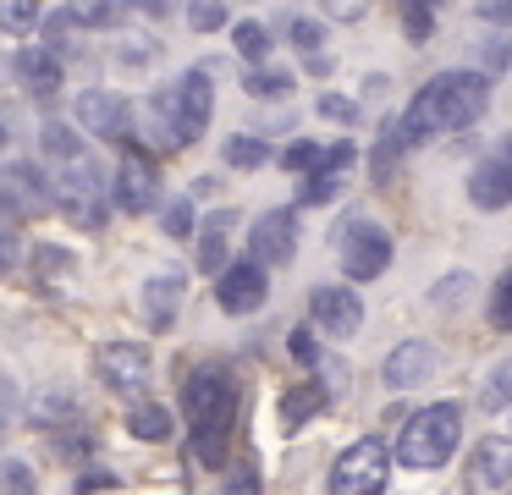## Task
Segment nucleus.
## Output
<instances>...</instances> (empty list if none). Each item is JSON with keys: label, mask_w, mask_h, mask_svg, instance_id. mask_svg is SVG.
Instances as JSON below:
<instances>
[{"label": "nucleus", "mask_w": 512, "mask_h": 495, "mask_svg": "<svg viewBox=\"0 0 512 495\" xmlns=\"http://www.w3.org/2000/svg\"><path fill=\"white\" fill-rule=\"evenodd\" d=\"M320 154H325V143H314V138H292L287 149H281V165H287V171H303V176H309L314 165H320Z\"/></svg>", "instance_id": "nucleus-38"}, {"label": "nucleus", "mask_w": 512, "mask_h": 495, "mask_svg": "<svg viewBox=\"0 0 512 495\" xmlns=\"http://www.w3.org/2000/svg\"><path fill=\"white\" fill-rule=\"evenodd\" d=\"M12 72H17V83L28 88L34 99H50V94H61V55L50 50H17L12 55Z\"/></svg>", "instance_id": "nucleus-18"}, {"label": "nucleus", "mask_w": 512, "mask_h": 495, "mask_svg": "<svg viewBox=\"0 0 512 495\" xmlns=\"http://www.w3.org/2000/svg\"><path fill=\"white\" fill-rule=\"evenodd\" d=\"M248 253H254L259 264H270V270L292 264V253H298V215H292V209L259 215L254 226H248Z\"/></svg>", "instance_id": "nucleus-14"}, {"label": "nucleus", "mask_w": 512, "mask_h": 495, "mask_svg": "<svg viewBox=\"0 0 512 495\" xmlns=\"http://www.w3.org/2000/svg\"><path fill=\"white\" fill-rule=\"evenodd\" d=\"M210 116H215V77L204 66H188L177 83L155 94V143L166 154L188 149V143L204 138Z\"/></svg>", "instance_id": "nucleus-2"}, {"label": "nucleus", "mask_w": 512, "mask_h": 495, "mask_svg": "<svg viewBox=\"0 0 512 495\" xmlns=\"http://www.w3.org/2000/svg\"><path fill=\"white\" fill-rule=\"evenodd\" d=\"M133 11H144V17H166L171 11V0H127Z\"/></svg>", "instance_id": "nucleus-53"}, {"label": "nucleus", "mask_w": 512, "mask_h": 495, "mask_svg": "<svg viewBox=\"0 0 512 495\" xmlns=\"http://www.w3.org/2000/svg\"><path fill=\"white\" fill-rule=\"evenodd\" d=\"M287 347H292V358H298V363H314V336H309V330H292Z\"/></svg>", "instance_id": "nucleus-50"}, {"label": "nucleus", "mask_w": 512, "mask_h": 495, "mask_svg": "<svg viewBox=\"0 0 512 495\" xmlns=\"http://www.w3.org/2000/svg\"><path fill=\"white\" fill-rule=\"evenodd\" d=\"M490 105V77L485 72H441L430 77V83L413 94V105L402 110V138H408V149H419L424 138H435V132H463L474 127L479 116H485Z\"/></svg>", "instance_id": "nucleus-1"}, {"label": "nucleus", "mask_w": 512, "mask_h": 495, "mask_svg": "<svg viewBox=\"0 0 512 495\" xmlns=\"http://www.w3.org/2000/svg\"><path fill=\"white\" fill-rule=\"evenodd\" d=\"M0 490H34V468H23V462H6V468H0Z\"/></svg>", "instance_id": "nucleus-47"}, {"label": "nucleus", "mask_w": 512, "mask_h": 495, "mask_svg": "<svg viewBox=\"0 0 512 495\" xmlns=\"http://www.w3.org/2000/svg\"><path fill=\"white\" fill-rule=\"evenodd\" d=\"M0 149H6V127H0Z\"/></svg>", "instance_id": "nucleus-55"}, {"label": "nucleus", "mask_w": 512, "mask_h": 495, "mask_svg": "<svg viewBox=\"0 0 512 495\" xmlns=\"http://www.w3.org/2000/svg\"><path fill=\"white\" fill-rule=\"evenodd\" d=\"M182 413L193 418V429H232V418H237V380L226 369H215V363L193 369L188 385H182Z\"/></svg>", "instance_id": "nucleus-6"}, {"label": "nucleus", "mask_w": 512, "mask_h": 495, "mask_svg": "<svg viewBox=\"0 0 512 495\" xmlns=\"http://www.w3.org/2000/svg\"><path fill=\"white\" fill-rule=\"evenodd\" d=\"M309 325L331 341H347L364 330V303L353 286H314L309 292Z\"/></svg>", "instance_id": "nucleus-11"}, {"label": "nucleus", "mask_w": 512, "mask_h": 495, "mask_svg": "<svg viewBox=\"0 0 512 495\" xmlns=\"http://www.w3.org/2000/svg\"><path fill=\"white\" fill-rule=\"evenodd\" d=\"M72 116H78V127H89L94 138H105V143L133 138V105H127L122 94H111V88H83V94L72 99Z\"/></svg>", "instance_id": "nucleus-9"}, {"label": "nucleus", "mask_w": 512, "mask_h": 495, "mask_svg": "<svg viewBox=\"0 0 512 495\" xmlns=\"http://www.w3.org/2000/svg\"><path fill=\"white\" fill-rule=\"evenodd\" d=\"M435 369H441V352H435L430 341H397V347L386 352V363H380V380H386L391 391H408V385H424Z\"/></svg>", "instance_id": "nucleus-15"}, {"label": "nucleus", "mask_w": 512, "mask_h": 495, "mask_svg": "<svg viewBox=\"0 0 512 495\" xmlns=\"http://www.w3.org/2000/svg\"><path fill=\"white\" fill-rule=\"evenodd\" d=\"M226 490H259V473H254V462H248V468H232V473H226Z\"/></svg>", "instance_id": "nucleus-51"}, {"label": "nucleus", "mask_w": 512, "mask_h": 495, "mask_svg": "<svg viewBox=\"0 0 512 495\" xmlns=\"http://www.w3.org/2000/svg\"><path fill=\"white\" fill-rule=\"evenodd\" d=\"M325 402H331L325 380H298L287 396H281V424H287V429H303L314 413H325Z\"/></svg>", "instance_id": "nucleus-20"}, {"label": "nucleus", "mask_w": 512, "mask_h": 495, "mask_svg": "<svg viewBox=\"0 0 512 495\" xmlns=\"http://www.w3.org/2000/svg\"><path fill=\"white\" fill-rule=\"evenodd\" d=\"M127 429H133L138 440H171L177 418H171L160 402H144V396H138V402H133V413H127Z\"/></svg>", "instance_id": "nucleus-23"}, {"label": "nucleus", "mask_w": 512, "mask_h": 495, "mask_svg": "<svg viewBox=\"0 0 512 495\" xmlns=\"http://www.w3.org/2000/svg\"><path fill=\"white\" fill-rule=\"evenodd\" d=\"M111 187H105V176L94 171L89 160H67V171L56 176V209L72 220V226L83 231H100L105 215H111Z\"/></svg>", "instance_id": "nucleus-4"}, {"label": "nucleus", "mask_w": 512, "mask_h": 495, "mask_svg": "<svg viewBox=\"0 0 512 495\" xmlns=\"http://www.w3.org/2000/svg\"><path fill=\"white\" fill-rule=\"evenodd\" d=\"M479 61H485V77L512 72V44L507 39H485V44H479Z\"/></svg>", "instance_id": "nucleus-42"}, {"label": "nucleus", "mask_w": 512, "mask_h": 495, "mask_svg": "<svg viewBox=\"0 0 512 495\" xmlns=\"http://www.w3.org/2000/svg\"><path fill=\"white\" fill-rule=\"evenodd\" d=\"M39 22H45V6H39V0H0V33L28 39Z\"/></svg>", "instance_id": "nucleus-26"}, {"label": "nucleus", "mask_w": 512, "mask_h": 495, "mask_svg": "<svg viewBox=\"0 0 512 495\" xmlns=\"http://www.w3.org/2000/svg\"><path fill=\"white\" fill-rule=\"evenodd\" d=\"M23 215H28V209L17 204V198L6 193V187H0V242H12L17 231H23Z\"/></svg>", "instance_id": "nucleus-44"}, {"label": "nucleus", "mask_w": 512, "mask_h": 495, "mask_svg": "<svg viewBox=\"0 0 512 495\" xmlns=\"http://www.w3.org/2000/svg\"><path fill=\"white\" fill-rule=\"evenodd\" d=\"M28 424H34V429H72V424H78V402H72V396L45 391V396L28 402Z\"/></svg>", "instance_id": "nucleus-22"}, {"label": "nucleus", "mask_w": 512, "mask_h": 495, "mask_svg": "<svg viewBox=\"0 0 512 495\" xmlns=\"http://www.w3.org/2000/svg\"><path fill=\"white\" fill-rule=\"evenodd\" d=\"M226 446H232V429H193L188 457L199 468H226Z\"/></svg>", "instance_id": "nucleus-28"}, {"label": "nucleus", "mask_w": 512, "mask_h": 495, "mask_svg": "<svg viewBox=\"0 0 512 495\" xmlns=\"http://www.w3.org/2000/svg\"><path fill=\"white\" fill-rule=\"evenodd\" d=\"M188 28L193 33H221L226 28V0H188Z\"/></svg>", "instance_id": "nucleus-37"}, {"label": "nucleus", "mask_w": 512, "mask_h": 495, "mask_svg": "<svg viewBox=\"0 0 512 495\" xmlns=\"http://www.w3.org/2000/svg\"><path fill=\"white\" fill-rule=\"evenodd\" d=\"M391 462H397V451H391L380 435L353 440L331 468V490L336 495H380L391 484Z\"/></svg>", "instance_id": "nucleus-5"}, {"label": "nucleus", "mask_w": 512, "mask_h": 495, "mask_svg": "<svg viewBox=\"0 0 512 495\" xmlns=\"http://www.w3.org/2000/svg\"><path fill=\"white\" fill-rule=\"evenodd\" d=\"M463 440V407L457 402H430L402 424L397 435V462L402 468H446Z\"/></svg>", "instance_id": "nucleus-3"}, {"label": "nucleus", "mask_w": 512, "mask_h": 495, "mask_svg": "<svg viewBox=\"0 0 512 495\" xmlns=\"http://www.w3.org/2000/svg\"><path fill=\"white\" fill-rule=\"evenodd\" d=\"M468 281H474V275H468V270H452V275H446V281H441V286H435V292H430V303H435V308H452L457 297L468 292Z\"/></svg>", "instance_id": "nucleus-45"}, {"label": "nucleus", "mask_w": 512, "mask_h": 495, "mask_svg": "<svg viewBox=\"0 0 512 495\" xmlns=\"http://www.w3.org/2000/svg\"><path fill=\"white\" fill-rule=\"evenodd\" d=\"M34 259H39V270H72V253H61V248H34Z\"/></svg>", "instance_id": "nucleus-49"}, {"label": "nucleus", "mask_w": 512, "mask_h": 495, "mask_svg": "<svg viewBox=\"0 0 512 495\" xmlns=\"http://www.w3.org/2000/svg\"><path fill=\"white\" fill-rule=\"evenodd\" d=\"M281 39L298 44V50H320V44H325V22H314V17H287V22H281Z\"/></svg>", "instance_id": "nucleus-36"}, {"label": "nucleus", "mask_w": 512, "mask_h": 495, "mask_svg": "<svg viewBox=\"0 0 512 495\" xmlns=\"http://www.w3.org/2000/svg\"><path fill=\"white\" fill-rule=\"evenodd\" d=\"M490 325L496 330H512V270L496 281V292H490Z\"/></svg>", "instance_id": "nucleus-40"}, {"label": "nucleus", "mask_w": 512, "mask_h": 495, "mask_svg": "<svg viewBox=\"0 0 512 495\" xmlns=\"http://www.w3.org/2000/svg\"><path fill=\"white\" fill-rule=\"evenodd\" d=\"M303 66H309V72H314V77H325V72H331V55H320V50H309V61H303Z\"/></svg>", "instance_id": "nucleus-54"}, {"label": "nucleus", "mask_w": 512, "mask_h": 495, "mask_svg": "<svg viewBox=\"0 0 512 495\" xmlns=\"http://www.w3.org/2000/svg\"><path fill=\"white\" fill-rule=\"evenodd\" d=\"M215 297H221V308H226V314H237V319L259 314L265 297H270V264H259L254 253L237 259V264H226L221 281H215Z\"/></svg>", "instance_id": "nucleus-10"}, {"label": "nucleus", "mask_w": 512, "mask_h": 495, "mask_svg": "<svg viewBox=\"0 0 512 495\" xmlns=\"http://www.w3.org/2000/svg\"><path fill=\"white\" fill-rule=\"evenodd\" d=\"M0 187H6V193L17 198V204L28 209V215H39V209H50L56 204V187L45 182V176H39V165H28V160H17V165H6V171H0Z\"/></svg>", "instance_id": "nucleus-19"}, {"label": "nucleus", "mask_w": 512, "mask_h": 495, "mask_svg": "<svg viewBox=\"0 0 512 495\" xmlns=\"http://www.w3.org/2000/svg\"><path fill=\"white\" fill-rule=\"evenodd\" d=\"M314 110H320L325 121H342V127H353V121H358V105L347 94H320V105H314Z\"/></svg>", "instance_id": "nucleus-43"}, {"label": "nucleus", "mask_w": 512, "mask_h": 495, "mask_svg": "<svg viewBox=\"0 0 512 495\" xmlns=\"http://www.w3.org/2000/svg\"><path fill=\"white\" fill-rule=\"evenodd\" d=\"M243 88L248 94H259V99H276V94H292V72H276V66H248L243 72Z\"/></svg>", "instance_id": "nucleus-31"}, {"label": "nucleus", "mask_w": 512, "mask_h": 495, "mask_svg": "<svg viewBox=\"0 0 512 495\" xmlns=\"http://www.w3.org/2000/svg\"><path fill=\"white\" fill-rule=\"evenodd\" d=\"M67 6L78 11L83 28H116L122 11H127V0H67Z\"/></svg>", "instance_id": "nucleus-32"}, {"label": "nucleus", "mask_w": 512, "mask_h": 495, "mask_svg": "<svg viewBox=\"0 0 512 495\" xmlns=\"http://www.w3.org/2000/svg\"><path fill=\"white\" fill-rule=\"evenodd\" d=\"M391 231L375 226V220H353L342 231V275L347 281H380L391 270Z\"/></svg>", "instance_id": "nucleus-7"}, {"label": "nucleus", "mask_w": 512, "mask_h": 495, "mask_svg": "<svg viewBox=\"0 0 512 495\" xmlns=\"http://www.w3.org/2000/svg\"><path fill=\"white\" fill-rule=\"evenodd\" d=\"M221 154H226V165H237V171H259V165L270 160V154H265V138H254V132H232Z\"/></svg>", "instance_id": "nucleus-29"}, {"label": "nucleus", "mask_w": 512, "mask_h": 495, "mask_svg": "<svg viewBox=\"0 0 512 495\" xmlns=\"http://www.w3.org/2000/svg\"><path fill=\"white\" fill-rule=\"evenodd\" d=\"M155 193H160L155 160H149V154L138 149L133 138H127V143H122V160H116V209H127V215H144V209H155Z\"/></svg>", "instance_id": "nucleus-12"}, {"label": "nucleus", "mask_w": 512, "mask_h": 495, "mask_svg": "<svg viewBox=\"0 0 512 495\" xmlns=\"http://www.w3.org/2000/svg\"><path fill=\"white\" fill-rule=\"evenodd\" d=\"M325 6V17H336V22H358V17H369V0H320Z\"/></svg>", "instance_id": "nucleus-46"}, {"label": "nucleus", "mask_w": 512, "mask_h": 495, "mask_svg": "<svg viewBox=\"0 0 512 495\" xmlns=\"http://www.w3.org/2000/svg\"><path fill=\"white\" fill-rule=\"evenodd\" d=\"M402 33H408L413 44H424L435 33V0H408L402 6Z\"/></svg>", "instance_id": "nucleus-35"}, {"label": "nucleus", "mask_w": 512, "mask_h": 495, "mask_svg": "<svg viewBox=\"0 0 512 495\" xmlns=\"http://www.w3.org/2000/svg\"><path fill=\"white\" fill-rule=\"evenodd\" d=\"M468 204L485 209V215H496V209L512 204V138H501L496 149L474 165V176H468Z\"/></svg>", "instance_id": "nucleus-13"}, {"label": "nucleus", "mask_w": 512, "mask_h": 495, "mask_svg": "<svg viewBox=\"0 0 512 495\" xmlns=\"http://www.w3.org/2000/svg\"><path fill=\"white\" fill-rule=\"evenodd\" d=\"M160 226H166V237H193V198H171L166 209H160Z\"/></svg>", "instance_id": "nucleus-39"}, {"label": "nucleus", "mask_w": 512, "mask_h": 495, "mask_svg": "<svg viewBox=\"0 0 512 495\" xmlns=\"http://www.w3.org/2000/svg\"><path fill=\"white\" fill-rule=\"evenodd\" d=\"M232 44H237V55H243L248 66H254V61H270V28H259V22H237V28H232Z\"/></svg>", "instance_id": "nucleus-33"}, {"label": "nucleus", "mask_w": 512, "mask_h": 495, "mask_svg": "<svg viewBox=\"0 0 512 495\" xmlns=\"http://www.w3.org/2000/svg\"><path fill=\"white\" fill-rule=\"evenodd\" d=\"M39 149L50 154V160H83V138L72 132V121H45V132H39Z\"/></svg>", "instance_id": "nucleus-27"}, {"label": "nucleus", "mask_w": 512, "mask_h": 495, "mask_svg": "<svg viewBox=\"0 0 512 495\" xmlns=\"http://www.w3.org/2000/svg\"><path fill=\"white\" fill-rule=\"evenodd\" d=\"M116 61L133 66V72H144L149 61H160V44L155 39H138V33H122V39H116Z\"/></svg>", "instance_id": "nucleus-34"}, {"label": "nucleus", "mask_w": 512, "mask_h": 495, "mask_svg": "<svg viewBox=\"0 0 512 495\" xmlns=\"http://www.w3.org/2000/svg\"><path fill=\"white\" fill-rule=\"evenodd\" d=\"M342 187H347V171H342V165H314V171H309V187H303V204H331Z\"/></svg>", "instance_id": "nucleus-30"}, {"label": "nucleus", "mask_w": 512, "mask_h": 495, "mask_svg": "<svg viewBox=\"0 0 512 495\" xmlns=\"http://www.w3.org/2000/svg\"><path fill=\"white\" fill-rule=\"evenodd\" d=\"M402 149H408V138H402V127H397V121H386V127H380V143H375V154H369V176H375V182H391V176H397V160H402Z\"/></svg>", "instance_id": "nucleus-24"}, {"label": "nucleus", "mask_w": 512, "mask_h": 495, "mask_svg": "<svg viewBox=\"0 0 512 495\" xmlns=\"http://www.w3.org/2000/svg\"><path fill=\"white\" fill-rule=\"evenodd\" d=\"M39 33H45V44L56 55H67V50H78V33H83V22H78V11H45V22H39Z\"/></svg>", "instance_id": "nucleus-25"}, {"label": "nucleus", "mask_w": 512, "mask_h": 495, "mask_svg": "<svg viewBox=\"0 0 512 495\" xmlns=\"http://www.w3.org/2000/svg\"><path fill=\"white\" fill-rule=\"evenodd\" d=\"M232 226H237L232 209H221V215L204 220V237H199V270L204 275H221L226 270V231H232Z\"/></svg>", "instance_id": "nucleus-21"}, {"label": "nucleus", "mask_w": 512, "mask_h": 495, "mask_svg": "<svg viewBox=\"0 0 512 495\" xmlns=\"http://www.w3.org/2000/svg\"><path fill=\"white\" fill-rule=\"evenodd\" d=\"M479 17L496 22V28H512V0H479Z\"/></svg>", "instance_id": "nucleus-48"}, {"label": "nucleus", "mask_w": 512, "mask_h": 495, "mask_svg": "<svg viewBox=\"0 0 512 495\" xmlns=\"http://www.w3.org/2000/svg\"><path fill=\"white\" fill-rule=\"evenodd\" d=\"M468 490H512V440L485 435L468 451Z\"/></svg>", "instance_id": "nucleus-16"}, {"label": "nucleus", "mask_w": 512, "mask_h": 495, "mask_svg": "<svg viewBox=\"0 0 512 495\" xmlns=\"http://www.w3.org/2000/svg\"><path fill=\"white\" fill-rule=\"evenodd\" d=\"M507 413H512V402H507Z\"/></svg>", "instance_id": "nucleus-56"}, {"label": "nucleus", "mask_w": 512, "mask_h": 495, "mask_svg": "<svg viewBox=\"0 0 512 495\" xmlns=\"http://www.w3.org/2000/svg\"><path fill=\"white\" fill-rule=\"evenodd\" d=\"M182 292H188V281H182V270H160L144 281V319L149 330H171L182 314Z\"/></svg>", "instance_id": "nucleus-17"}, {"label": "nucleus", "mask_w": 512, "mask_h": 495, "mask_svg": "<svg viewBox=\"0 0 512 495\" xmlns=\"http://www.w3.org/2000/svg\"><path fill=\"white\" fill-rule=\"evenodd\" d=\"M507 402H512V363H496V374H490V385H485V407L501 413Z\"/></svg>", "instance_id": "nucleus-41"}, {"label": "nucleus", "mask_w": 512, "mask_h": 495, "mask_svg": "<svg viewBox=\"0 0 512 495\" xmlns=\"http://www.w3.org/2000/svg\"><path fill=\"white\" fill-rule=\"evenodd\" d=\"M94 369H100V380L111 385L116 396H144L149 380H155V358H149V347H138V341H105V347L94 352Z\"/></svg>", "instance_id": "nucleus-8"}, {"label": "nucleus", "mask_w": 512, "mask_h": 495, "mask_svg": "<svg viewBox=\"0 0 512 495\" xmlns=\"http://www.w3.org/2000/svg\"><path fill=\"white\" fill-rule=\"evenodd\" d=\"M78 490H116V473H83Z\"/></svg>", "instance_id": "nucleus-52"}]
</instances>
